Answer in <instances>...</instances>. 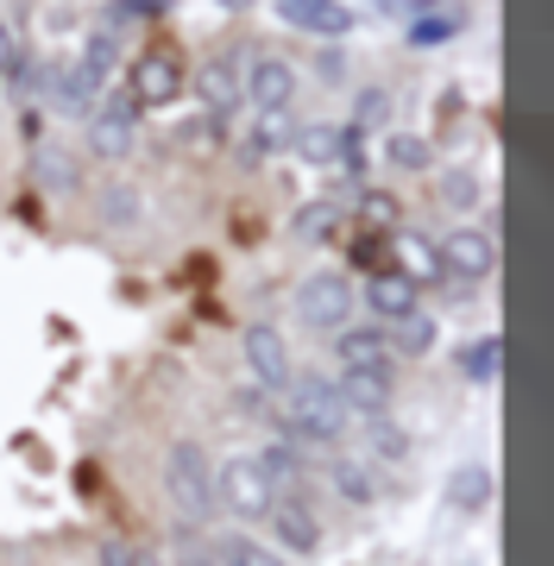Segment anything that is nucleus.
Returning <instances> with one entry per match:
<instances>
[{"label": "nucleus", "instance_id": "obj_23", "mask_svg": "<svg viewBox=\"0 0 554 566\" xmlns=\"http://www.w3.org/2000/svg\"><path fill=\"white\" fill-rule=\"evenodd\" d=\"M76 70H83L95 88H107V76L121 70V39H114V32H88V44H83V57H76Z\"/></svg>", "mask_w": 554, "mask_h": 566}, {"label": "nucleus", "instance_id": "obj_13", "mask_svg": "<svg viewBox=\"0 0 554 566\" xmlns=\"http://www.w3.org/2000/svg\"><path fill=\"white\" fill-rule=\"evenodd\" d=\"M359 460H372L378 472H390V465H404L416 453V441H410V428L397 422V416H359Z\"/></svg>", "mask_w": 554, "mask_h": 566}, {"label": "nucleus", "instance_id": "obj_35", "mask_svg": "<svg viewBox=\"0 0 554 566\" xmlns=\"http://www.w3.org/2000/svg\"><path fill=\"white\" fill-rule=\"evenodd\" d=\"M102 566H151V560H145L139 547H126V542H107V547H102Z\"/></svg>", "mask_w": 554, "mask_h": 566}, {"label": "nucleus", "instance_id": "obj_24", "mask_svg": "<svg viewBox=\"0 0 554 566\" xmlns=\"http://www.w3.org/2000/svg\"><path fill=\"white\" fill-rule=\"evenodd\" d=\"M290 151L309 158V164H334V158H341V126H334V120L303 126V133H290Z\"/></svg>", "mask_w": 554, "mask_h": 566}, {"label": "nucleus", "instance_id": "obj_36", "mask_svg": "<svg viewBox=\"0 0 554 566\" xmlns=\"http://www.w3.org/2000/svg\"><path fill=\"white\" fill-rule=\"evenodd\" d=\"M359 214H372V221H397V202H390V196H359Z\"/></svg>", "mask_w": 554, "mask_h": 566}, {"label": "nucleus", "instance_id": "obj_22", "mask_svg": "<svg viewBox=\"0 0 554 566\" xmlns=\"http://www.w3.org/2000/svg\"><path fill=\"white\" fill-rule=\"evenodd\" d=\"M498 359H504V340H498V334H479V340L460 346V378H467V385H492Z\"/></svg>", "mask_w": 554, "mask_h": 566}, {"label": "nucleus", "instance_id": "obj_4", "mask_svg": "<svg viewBox=\"0 0 554 566\" xmlns=\"http://www.w3.org/2000/svg\"><path fill=\"white\" fill-rule=\"evenodd\" d=\"M296 315L303 327H322V334H341L353 315V283L347 271H309L303 290H296Z\"/></svg>", "mask_w": 554, "mask_h": 566}, {"label": "nucleus", "instance_id": "obj_8", "mask_svg": "<svg viewBox=\"0 0 554 566\" xmlns=\"http://www.w3.org/2000/svg\"><path fill=\"white\" fill-rule=\"evenodd\" d=\"M334 397L347 403V416H390V397H397V378H390V365H347V371H334Z\"/></svg>", "mask_w": 554, "mask_h": 566}, {"label": "nucleus", "instance_id": "obj_28", "mask_svg": "<svg viewBox=\"0 0 554 566\" xmlns=\"http://www.w3.org/2000/svg\"><path fill=\"white\" fill-rule=\"evenodd\" d=\"M334 221H341V202H334V196H322V202H309V208H296V214H290V233H296V240H328Z\"/></svg>", "mask_w": 554, "mask_h": 566}, {"label": "nucleus", "instance_id": "obj_20", "mask_svg": "<svg viewBox=\"0 0 554 566\" xmlns=\"http://www.w3.org/2000/svg\"><path fill=\"white\" fill-rule=\"evenodd\" d=\"M290 133H296V126H290L284 114H252V126L240 133V151H247V158H278L290 145Z\"/></svg>", "mask_w": 554, "mask_h": 566}, {"label": "nucleus", "instance_id": "obj_38", "mask_svg": "<svg viewBox=\"0 0 554 566\" xmlns=\"http://www.w3.org/2000/svg\"><path fill=\"white\" fill-rule=\"evenodd\" d=\"M215 7H227V13H247V7H259V0H215Z\"/></svg>", "mask_w": 554, "mask_h": 566}, {"label": "nucleus", "instance_id": "obj_31", "mask_svg": "<svg viewBox=\"0 0 554 566\" xmlns=\"http://www.w3.org/2000/svg\"><path fill=\"white\" fill-rule=\"evenodd\" d=\"M39 182L44 189H76V158L70 151H39Z\"/></svg>", "mask_w": 554, "mask_h": 566}, {"label": "nucleus", "instance_id": "obj_16", "mask_svg": "<svg viewBox=\"0 0 554 566\" xmlns=\"http://www.w3.org/2000/svg\"><path fill=\"white\" fill-rule=\"evenodd\" d=\"M416 296H422V290H416L404 271H378V277H366V308L378 315V322H404L410 308H422Z\"/></svg>", "mask_w": 554, "mask_h": 566}, {"label": "nucleus", "instance_id": "obj_32", "mask_svg": "<svg viewBox=\"0 0 554 566\" xmlns=\"http://www.w3.org/2000/svg\"><path fill=\"white\" fill-rule=\"evenodd\" d=\"M429 139H410V133H390V164L397 170H429Z\"/></svg>", "mask_w": 554, "mask_h": 566}, {"label": "nucleus", "instance_id": "obj_19", "mask_svg": "<svg viewBox=\"0 0 554 566\" xmlns=\"http://www.w3.org/2000/svg\"><path fill=\"white\" fill-rule=\"evenodd\" d=\"M460 13H453V7H429V13H416L410 25H404V39L416 44V51H435V44H453L460 39Z\"/></svg>", "mask_w": 554, "mask_h": 566}, {"label": "nucleus", "instance_id": "obj_26", "mask_svg": "<svg viewBox=\"0 0 554 566\" xmlns=\"http://www.w3.org/2000/svg\"><path fill=\"white\" fill-rule=\"evenodd\" d=\"M448 504L453 510H485L492 504V472H485V465H460L448 479Z\"/></svg>", "mask_w": 554, "mask_h": 566}, {"label": "nucleus", "instance_id": "obj_9", "mask_svg": "<svg viewBox=\"0 0 554 566\" xmlns=\"http://www.w3.org/2000/svg\"><path fill=\"white\" fill-rule=\"evenodd\" d=\"M240 353H247L252 378H259V390H265V397H278V390L290 385V371H296V365H290L284 334H278L271 322H252L247 334H240Z\"/></svg>", "mask_w": 554, "mask_h": 566}, {"label": "nucleus", "instance_id": "obj_30", "mask_svg": "<svg viewBox=\"0 0 554 566\" xmlns=\"http://www.w3.org/2000/svg\"><path fill=\"white\" fill-rule=\"evenodd\" d=\"M435 196H441L448 208H472L479 202V177H472V170H448V177L435 182Z\"/></svg>", "mask_w": 554, "mask_h": 566}, {"label": "nucleus", "instance_id": "obj_15", "mask_svg": "<svg viewBox=\"0 0 554 566\" xmlns=\"http://www.w3.org/2000/svg\"><path fill=\"white\" fill-rule=\"evenodd\" d=\"M328 485H334V497H341V504H378V497H385V472H378V465L372 460H359V453H334L328 460Z\"/></svg>", "mask_w": 554, "mask_h": 566}, {"label": "nucleus", "instance_id": "obj_3", "mask_svg": "<svg viewBox=\"0 0 554 566\" xmlns=\"http://www.w3.org/2000/svg\"><path fill=\"white\" fill-rule=\"evenodd\" d=\"M215 491H221V510L247 516V523H259V516L278 504V491H271L265 465L252 460V453H233V460L215 465Z\"/></svg>", "mask_w": 554, "mask_h": 566}, {"label": "nucleus", "instance_id": "obj_37", "mask_svg": "<svg viewBox=\"0 0 554 566\" xmlns=\"http://www.w3.org/2000/svg\"><path fill=\"white\" fill-rule=\"evenodd\" d=\"M390 13H404V20H416V13H429V7H441V0H385Z\"/></svg>", "mask_w": 554, "mask_h": 566}, {"label": "nucleus", "instance_id": "obj_1", "mask_svg": "<svg viewBox=\"0 0 554 566\" xmlns=\"http://www.w3.org/2000/svg\"><path fill=\"white\" fill-rule=\"evenodd\" d=\"M278 422H284V441H296V447H334L353 428V416L334 397V378L290 371V385L278 390Z\"/></svg>", "mask_w": 554, "mask_h": 566}, {"label": "nucleus", "instance_id": "obj_11", "mask_svg": "<svg viewBox=\"0 0 554 566\" xmlns=\"http://www.w3.org/2000/svg\"><path fill=\"white\" fill-rule=\"evenodd\" d=\"M278 20L309 32V39H347L359 13H353L347 0H278Z\"/></svg>", "mask_w": 554, "mask_h": 566}, {"label": "nucleus", "instance_id": "obj_2", "mask_svg": "<svg viewBox=\"0 0 554 566\" xmlns=\"http://www.w3.org/2000/svg\"><path fill=\"white\" fill-rule=\"evenodd\" d=\"M165 491L189 523H215L221 516V491H215V460L202 441H170L165 453Z\"/></svg>", "mask_w": 554, "mask_h": 566}, {"label": "nucleus", "instance_id": "obj_17", "mask_svg": "<svg viewBox=\"0 0 554 566\" xmlns=\"http://www.w3.org/2000/svg\"><path fill=\"white\" fill-rule=\"evenodd\" d=\"M252 460L265 465V479H271V491H278V497H284V491H296L309 479V460H303V447H296V441H271V447H259Z\"/></svg>", "mask_w": 554, "mask_h": 566}, {"label": "nucleus", "instance_id": "obj_6", "mask_svg": "<svg viewBox=\"0 0 554 566\" xmlns=\"http://www.w3.org/2000/svg\"><path fill=\"white\" fill-rule=\"evenodd\" d=\"M247 51H215V57L202 63V76H196V88H202L208 102V120H227L233 107H247Z\"/></svg>", "mask_w": 554, "mask_h": 566}, {"label": "nucleus", "instance_id": "obj_10", "mask_svg": "<svg viewBox=\"0 0 554 566\" xmlns=\"http://www.w3.org/2000/svg\"><path fill=\"white\" fill-rule=\"evenodd\" d=\"M184 95V63L170 57V51H145L133 63V88H126V102L133 107H165Z\"/></svg>", "mask_w": 554, "mask_h": 566}, {"label": "nucleus", "instance_id": "obj_7", "mask_svg": "<svg viewBox=\"0 0 554 566\" xmlns=\"http://www.w3.org/2000/svg\"><path fill=\"white\" fill-rule=\"evenodd\" d=\"M296 63L278 57V51H259V57L247 63V107L252 114H284L290 102H296Z\"/></svg>", "mask_w": 554, "mask_h": 566}, {"label": "nucleus", "instance_id": "obj_12", "mask_svg": "<svg viewBox=\"0 0 554 566\" xmlns=\"http://www.w3.org/2000/svg\"><path fill=\"white\" fill-rule=\"evenodd\" d=\"M133 114H139V107L126 102V95H102V102L88 107V145H95L102 158H126L133 139H139V133H133Z\"/></svg>", "mask_w": 554, "mask_h": 566}, {"label": "nucleus", "instance_id": "obj_33", "mask_svg": "<svg viewBox=\"0 0 554 566\" xmlns=\"http://www.w3.org/2000/svg\"><path fill=\"white\" fill-rule=\"evenodd\" d=\"M20 63H25L20 25H7V20H0V76H20Z\"/></svg>", "mask_w": 554, "mask_h": 566}, {"label": "nucleus", "instance_id": "obj_27", "mask_svg": "<svg viewBox=\"0 0 554 566\" xmlns=\"http://www.w3.org/2000/svg\"><path fill=\"white\" fill-rule=\"evenodd\" d=\"M215 560L221 566H284V554L271 542H252V535H227V542H215Z\"/></svg>", "mask_w": 554, "mask_h": 566}, {"label": "nucleus", "instance_id": "obj_29", "mask_svg": "<svg viewBox=\"0 0 554 566\" xmlns=\"http://www.w3.org/2000/svg\"><path fill=\"white\" fill-rule=\"evenodd\" d=\"M341 170H347V182H366V170H372V151H366V133L359 126H341Z\"/></svg>", "mask_w": 554, "mask_h": 566}, {"label": "nucleus", "instance_id": "obj_14", "mask_svg": "<svg viewBox=\"0 0 554 566\" xmlns=\"http://www.w3.org/2000/svg\"><path fill=\"white\" fill-rule=\"evenodd\" d=\"M271 535H278V554H315L322 547V523H315V510L296 504V497H278V504L265 510Z\"/></svg>", "mask_w": 554, "mask_h": 566}, {"label": "nucleus", "instance_id": "obj_5", "mask_svg": "<svg viewBox=\"0 0 554 566\" xmlns=\"http://www.w3.org/2000/svg\"><path fill=\"white\" fill-rule=\"evenodd\" d=\"M435 259H441V277L485 283L498 271V240L485 233V227H448V240L435 245Z\"/></svg>", "mask_w": 554, "mask_h": 566}, {"label": "nucleus", "instance_id": "obj_25", "mask_svg": "<svg viewBox=\"0 0 554 566\" xmlns=\"http://www.w3.org/2000/svg\"><path fill=\"white\" fill-rule=\"evenodd\" d=\"M397 259H404V277H410L416 290H422L429 277H441V259H435V245L422 240V233H410V227L397 233Z\"/></svg>", "mask_w": 554, "mask_h": 566}, {"label": "nucleus", "instance_id": "obj_18", "mask_svg": "<svg viewBox=\"0 0 554 566\" xmlns=\"http://www.w3.org/2000/svg\"><path fill=\"white\" fill-rule=\"evenodd\" d=\"M334 359H341V371H347V365H390L385 327H341V334H334Z\"/></svg>", "mask_w": 554, "mask_h": 566}, {"label": "nucleus", "instance_id": "obj_21", "mask_svg": "<svg viewBox=\"0 0 554 566\" xmlns=\"http://www.w3.org/2000/svg\"><path fill=\"white\" fill-rule=\"evenodd\" d=\"M385 346H390V353H410V359H422V353L435 346V315H429V308H410L404 322H390Z\"/></svg>", "mask_w": 554, "mask_h": 566}, {"label": "nucleus", "instance_id": "obj_34", "mask_svg": "<svg viewBox=\"0 0 554 566\" xmlns=\"http://www.w3.org/2000/svg\"><path fill=\"white\" fill-rule=\"evenodd\" d=\"M170 566H221V560H215V542L184 535V542H177V554H170Z\"/></svg>", "mask_w": 554, "mask_h": 566}]
</instances>
